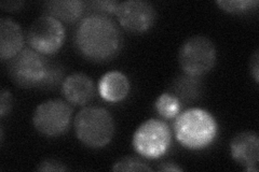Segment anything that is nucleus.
<instances>
[{"label":"nucleus","mask_w":259,"mask_h":172,"mask_svg":"<svg viewBox=\"0 0 259 172\" xmlns=\"http://www.w3.org/2000/svg\"><path fill=\"white\" fill-rule=\"evenodd\" d=\"M77 51L94 63L112 60L122 46V35L109 15L91 12L78 23L74 34Z\"/></svg>","instance_id":"obj_1"},{"label":"nucleus","mask_w":259,"mask_h":172,"mask_svg":"<svg viewBox=\"0 0 259 172\" xmlns=\"http://www.w3.org/2000/svg\"><path fill=\"white\" fill-rule=\"evenodd\" d=\"M173 133L176 140L186 149L199 151L214 142L218 134V124L207 110L190 108L175 118Z\"/></svg>","instance_id":"obj_2"},{"label":"nucleus","mask_w":259,"mask_h":172,"mask_svg":"<svg viewBox=\"0 0 259 172\" xmlns=\"http://www.w3.org/2000/svg\"><path fill=\"white\" fill-rule=\"evenodd\" d=\"M78 140L90 149H102L113 138L116 125L108 110L102 106H85L81 109L74 121Z\"/></svg>","instance_id":"obj_3"},{"label":"nucleus","mask_w":259,"mask_h":172,"mask_svg":"<svg viewBox=\"0 0 259 172\" xmlns=\"http://www.w3.org/2000/svg\"><path fill=\"white\" fill-rule=\"evenodd\" d=\"M52 67L53 64L46 55L31 47H24L8 63V73L13 83L22 88L45 89Z\"/></svg>","instance_id":"obj_4"},{"label":"nucleus","mask_w":259,"mask_h":172,"mask_svg":"<svg viewBox=\"0 0 259 172\" xmlns=\"http://www.w3.org/2000/svg\"><path fill=\"white\" fill-rule=\"evenodd\" d=\"M217 50L209 38L196 35L184 41L178 52V63L186 76L199 78L213 69Z\"/></svg>","instance_id":"obj_5"},{"label":"nucleus","mask_w":259,"mask_h":172,"mask_svg":"<svg viewBox=\"0 0 259 172\" xmlns=\"http://www.w3.org/2000/svg\"><path fill=\"white\" fill-rule=\"evenodd\" d=\"M172 130L164 121L149 119L135 130L132 145L135 152L147 159H158L168 151Z\"/></svg>","instance_id":"obj_6"},{"label":"nucleus","mask_w":259,"mask_h":172,"mask_svg":"<svg viewBox=\"0 0 259 172\" xmlns=\"http://www.w3.org/2000/svg\"><path fill=\"white\" fill-rule=\"evenodd\" d=\"M72 106L62 99H49L37 105L32 114V124L38 133L47 137H59L68 130Z\"/></svg>","instance_id":"obj_7"},{"label":"nucleus","mask_w":259,"mask_h":172,"mask_svg":"<svg viewBox=\"0 0 259 172\" xmlns=\"http://www.w3.org/2000/svg\"><path fill=\"white\" fill-rule=\"evenodd\" d=\"M66 31L63 23L48 14L40 15L27 30V43L42 55H52L63 46Z\"/></svg>","instance_id":"obj_8"},{"label":"nucleus","mask_w":259,"mask_h":172,"mask_svg":"<svg viewBox=\"0 0 259 172\" xmlns=\"http://www.w3.org/2000/svg\"><path fill=\"white\" fill-rule=\"evenodd\" d=\"M115 15L121 27L132 34H143L149 30L157 20L155 7L143 0L120 3Z\"/></svg>","instance_id":"obj_9"},{"label":"nucleus","mask_w":259,"mask_h":172,"mask_svg":"<svg viewBox=\"0 0 259 172\" xmlns=\"http://www.w3.org/2000/svg\"><path fill=\"white\" fill-rule=\"evenodd\" d=\"M232 159L247 172H257L259 159V137L255 132H242L230 142Z\"/></svg>","instance_id":"obj_10"},{"label":"nucleus","mask_w":259,"mask_h":172,"mask_svg":"<svg viewBox=\"0 0 259 172\" xmlns=\"http://www.w3.org/2000/svg\"><path fill=\"white\" fill-rule=\"evenodd\" d=\"M62 93L72 105H85L95 95V86L92 79L84 73L76 72L65 78L62 83Z\"/></svg>","instance_id":"obj_11"},{"label":"nucleus","mask_w":259,"mask_h":172,"mask_svg":"<svg viewBox=\"0 0 259 172\" xmlns=\"http://www.w3.org/2000/svg\"><path fill=\"white\" fill-rule=\"evenodd\" d=\"M24 48V35L19 23L10 18L0 19V57L10 61Z\"/></svg>","instance_id":"obj_12"},{"label":"nucleus","mask_w":259,"mask_h":172,"mask_svg":"<svg viewBox=\"0 0 259 172\" xmlns=\"http://www.w3.org/2000/svg\"><path fill=\"white\" fill-rule=\"evenodd\" d=\"M131 84L127 77L121 71H109L101 78L99 93L105 101L120 102L130 93Z\"/></svg>","instance_id":"obj_13"},{"label":"nucleus","mask_w":259,"mask_h":172,"mask_svg":"<svg viewBox=\"0 0 259 172\" xmlns=\"http://www.w3.org/2000/svg\"><path fill=\"white\" fill-rule=\"evenodd\" d=\"M85 4L81 0H50L45 4V14L51 15L64 23L81 20Z\"/></svg>","instance_id":"obj_14"},{"label":"nucleus","mask_w":259,"mask_h":172,"mask_svg":"<svg viewBox=\"0 0 259 172\" xmlns=\"http://www.w3.org/2000/svg\"><path fill=\"white\" fill-rule=\"evenodd\" d=\"M171 94L176 96L181 102L183 100H192L193 98H197L200 94L199 81L196 80V78L189 76L180 77L175 80Z\"/></svg>","instance_id":"obj_15"},{"label":"nucleus","mask_w":259,"mask_h":172,"mask_svg":"<svg viewBox=\"0 0 259 172\" xmlns=\"http://www.w3.org/2000/svg\"><path fill=\"white\" fill-rule=\"evenodd\" d=\"M183 104L176 96L171 93L161 94L155 102V109L161 118L166 120L175 119L182 112Z\"/></svg>","instance_id":"obj_16"},{"label":"nucleus","mask_w":259,"mask_h":172,"mask_svg":"<svg viewBox=\"0 0 259 172\" xmlns=\"http://www.w3.org/2000/svg\"><path fill=\"white\" fill-rule=\"evenodd\" d=\"M216 4L226 12L241 14L257 7L258 2L257 0H218Z\"/></svg>","instance_id":"obj_17"},{"label":"nucleus","mask_w":259,"mask_h":172,"mask_svg":"<svg viewBox=\"0 0 259 172\" xmlns=\"http://www.w3.org/2000/svg\"><path fill=\"white\" fill-rule=\"evenodd\" d=\"M112 171H152V169L137 157H123L120 158L112 166Z\"/></svg>","instance_id":"obj_18"},{"label":"nucleus","mask_w":259,"mask_h":172,"mask_svg":"<svg viewBox=\"0 0 259 172\" xmlns=\"http://www.w3.org/2000/svg\"><path fill=\"white\" fill-rule=\"evenodd\" d=\"M120 3L113 2V0H100V2H92L90 5L95 13H101L105 15L116 14L117 8Z\"/></svg>","instance_id":"obj_19"},{"label":"nucleus","mask_w":259,"mask_h":172,"mask_svg":"<svg viewBox=\"0 0 259 172\" xmlns=\"http://www.w3.org/2000/svg\"><path fill=\"white\" fill-rule=\"evenodd\" d=\"M37 171H67L68 168L61 160L55 158H46L38 163Z\"/></svg>","instance_id":"obj_20"},{"label":"nucleus","mask_w":259,"mask_h":172,"mask_svg":"<svg viewBox=\"0 0 259 172\" xmlns=\"http://www.w3.org/2000/svg\"><path fill=\"white\" fill-rule=\"evenodd\" d=\"M13 104V98L11 93L6 88H3L0 93V117L3 119L9 114Z\"/></svg>","instance_id":"obj_21"},{"label":"nucleus","mask_w":259,"mask_h":172,"mask_svg":"<svg viewBox=\"0 0 259 172\" xmlns=\"http://www.w3.org/2000/svg\"><path fill=\"white\" fill-rule=\"evenodd\" d=\"M250 72H252V76L255 80L256 83L259 82V52L256 50L254 54L250 56V64H249Z\"/></svg>","instance_id":"obj_22"},{"label":"nucleus","mask_w":259,"mask_h":172,"mask_svg":"<svg viewBox=\"0 0 259 172\" xmlns=\"http://www.w3.org/2000/svg\"><path fill=\"white\" fill-rule=\"evenodd\" d=\"M24 5H25L24 2H3L0 4V7H2V9L5 11L13 12L20 10Z\"/></svg>","instance_id":"obj_23"},{"label":"nucleus","mask_w":259,"mask_h":172,"mask_svg":"<svg viewBox=\"0 0 259 172\" xmlns=\"http://www.w3.org/2000/svg\"><path fill=\"white\" fill-rule=\"evenodd\" d=\"M159 171H183L184 169L173 161H163L160 163Z\"/></svg>","instance_id":"obj_24"}]
</instances>
